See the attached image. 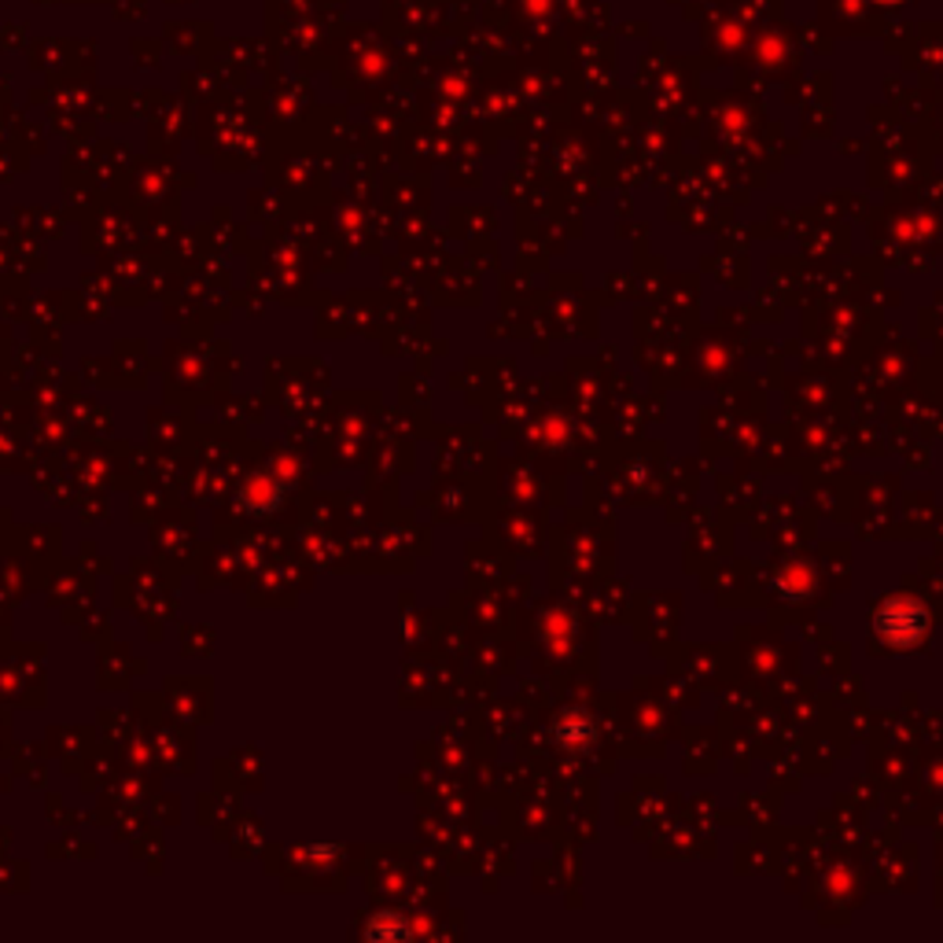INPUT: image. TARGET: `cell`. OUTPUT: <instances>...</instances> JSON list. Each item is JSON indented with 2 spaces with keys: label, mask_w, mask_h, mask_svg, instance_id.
I'll return each instance as SVG.
<instances>
[]
</instances>
